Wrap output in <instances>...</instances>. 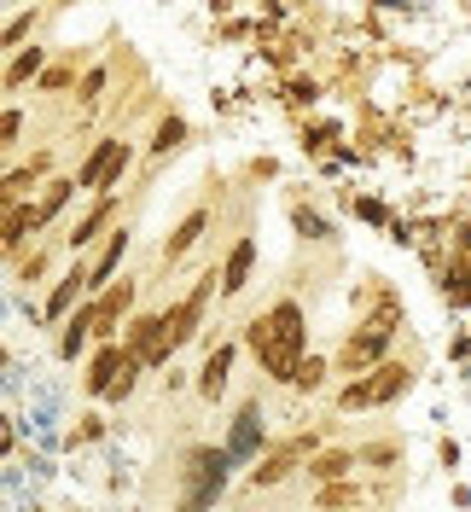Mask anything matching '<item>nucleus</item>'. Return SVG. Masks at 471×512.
I'll use <instances>...</instances> for the list:
<instances>
[{
  "label": "nucleus",
  "instance_id": "obj_25",
  "mask_svg": "<svg viewBox=\"0 0 471 512\" xmlns=\"http://www.w3.org/2000/svg\"><path fill=\"white\" fill-rule=\"evenodd\" d=\"M402 460V448L396 443H373V448H361V466H378V472H390Z\"/></svg>",
  "mask_w": 471,
  "mask_h": 512
},
{
  "label": "nucleus",
  "instance_id": "obj_22",
  "mask_svg": "<svg viewBox=\"0 0 471 512\" xmlns=\"http://www.w3.org/2000/svg\"><path fill=\"white\" fill-rule=\"evenodd\" d=\"M326 373H332V367H326V355H303V361H297V379H291V390L314 396V390L326 384Z\"/></svg>",
  "mask_w": 471,
  "mask_h": 512
},
{
  "label": "nucleus",
  "instance_id": "obj_24",
  "mask_svg": "<svg viewBox=\"0 0 471 512\" xmlns=\"http://www.w3.org/2000/svg\"><path fill=\"white\" fill-rule=\"evenodd\" d=\"M47 268H53V251H41V245H35V251L24 256V262H18V268H12V274H18V280H24V286H41V274H47Z\"/></svg>",
  "mask_w": 471,
  "mask_h": 512
},
{
  "label": "nucleus",
  "instance_id": "obj_1",
  "mask_svg": "<svg viewBox=\"0 0 471 512\" xmlns=\"http://www.w3.org/2000/svg\"><path fill=\"white\" fill-rule=\"evenodd\" d=\"M239 344L256 355V367H262L268 384H291L297 379V361L309 355V320H303V303H297V297H280L274 309L251 315L245 332H239Z\"/></svg>",
  "mask_w": 471,
  "mask_h": 512
},
{
  "label": "nucleus",
  "instance_id": "obj_29",
  "mask_svg": "<svg viewBox=\"0 0 471 512\" xmlns=\"http://www.w3.org/2000/svg\"><path fill=\"white\" fill-rule=\"evenodd\" d=\"M0 134H6V140H0V146H6V152H12V146H18V134H24V111H18V105H12V111H6V128H0Z\"/></svg>",
  "mask_w": 471,
  "mask_h": 512
},
{
  "label": "nucleus",
  "instance_id": "obj_18",
  "mask_svg": "<svg viewBox=\"0 0 471 512\" xmlns=\"http://www.w3.org/2000/svg\"><path fill=\"white\" fill-rule=\"evenodd\" d=\"M41 76H47V47H18L6 64V94H18L24 82H41Z\"/></svg>",
  "mask_w": 471,
  "mask_h": 512
},
{
  "label": "nucleus",
  "instance_id": "obj_7",
  "mask_svg": "<svg viewBox=\"0 0 471 512\" xmlns=\"http://www.w3.org/2000/svg\"><path fill=\"white\" fill-rule=\"evenodd\" d=\"M82 303H88V262L76 256V268H64L59 280H53L47 303H41V320H47V326H64V320L76 315Z\"/></svg>",
  "mask_w": 471,
  "mask_h": 512
},
{
  "label": "nucleus",
  "instance_id": "obj_11",
  "mask_svg": "<svg viewBox=\"0 0 471 512\" xmlns=\"http://www.w3.org/2000/svg\"><path fill=\"white\" fill-rule=\"evenodd\" d=\"M251 268H256V239L239 233V239L227 245V262H221V297H239V291L251 286Z\"/></svg>",
  "mask_w": 471,
  "mask_h": 512
},
{
  "label": "nucleus",
  "instance_id": "obj_5",
  "mask_svg": "<svg viewBox=\"0 0 471 512\" xmlns=\"http://www.w3.org/2000/svg\"><path fill=\"white\" fill-rule=\"evenodd\" d=\"M134 297H140V280H117L111 291L88 297V303H94V344H123V326L140 315Z\"/></svg>",
  "mask_w": 471,
  "mask_h": 512
},
{
  "label": "nucleus",
  "instance_id": "obj_27",
  "mask_svg": "<svg viewBox=\"0 0 471 512\" xmlns=\"http://www.w3.org/2000/svg\"><path fill=\"white\" fill-rule=\"evenodd\" d=\"M128 163H134V146H128V152H123L117 163H111V175H105V187H99V198H105V192H117V187L128 181Z\"/></svg>",
  "mask_w": 471,
  "mask_h": 512
},
{
  "label": "nucleus",
  "instance_id": "obj_26",
  "mask_svg": "<svg viewBox=\"0 0 471 512\" xmlns=\"http://www.w3.org/2000/svg\"><path fill=\"white\" fill-rule=\"evenodd\" d=\"M140 373H146V367H140V361H128V373L111 384V396H105V402H117V408H123L128 396H134V384H140Z\"/></svg>",
  "mask_w": 471,
  "mask_h": 512
},
{
  "label": "nucleus",
  "instance_id": "obj_6",
  "mask_svg": "<svg viewBox=\"0 0 471 512\" xmlns=\"http://www.w3.org/2000/svg\"><path fill=\"white\" fill-rule=\"evenodd\" d=\"M111 227H123V198H117V192L94 198V210H88L82 222L64 233V245H70V256H82V251H94V245L105 239V233H111Z\"/></svg>",
  "mask_w": 471,
  "mask_h": 512
},
{
  "label": "nucleus",
  "instance_id": "obj_13",
  "mask_svg": "<svg viewBox=\"0 0 471 512\" xmlns=\"http://www.w3.org/2000/svg\"><path fill=\"white\" fill-rule=\"evenodd\" d=\"M355 466H361V454H355V448H320V454H314L303 472H309V483L320 489V483H344V478H355Z\"/></svg>",
  "mask_w": 471,
  "mask_h": 512
},
{
  "label": "nucleus",
  "instance_id": "obj_9",
  "mask_svg": "<svg viewBox=\"0 0 471 512\" xmlns=\"http://www.w3.org/2000/svg\"><path fill=\"white\" fill-rule=\"evenodd\" d=\"M128 361H134V355H128L123 344H94V361H88V373H82V390H88V396H111V384L128 373Z\"/></svg>",
  "mask_w": 471,
  "mask_h": 512
},
{
  "label": "nucleus",
  "instance_id": "obj_19",
  "mask_svg": "<svg viewBox=\"0 0 471 512\" xmlns=\"http://www.w3.org/2000/svg\"><path fill=\"white\" fill-rule=\"evenodd\" d=\"M187 117H181V111H163V117H157V128H152V158H169V152H181V146H187Z\"/></svg>",
  "mask_w": 471,
  "mask_h": 512
},
{
  "label": "nucleus",
  "instance_id": "obj_28",
  "mask_svg": "<svg viewBox=\"0 0 471 512\" xmlns=\"http://www.w3.org/2000/svg\"><path fill=\"white\" fill-rule=\"evenodd\" d=\"M35 18H41V12H18V18H12V30H6V47H12V53H18V41H24V30H35Z\"/></svg>",
  "mask_w": 471,
  "mask_h": 512
},
{
  "label": "nucleus",
  "instance_id": "obj_4",
  "mask_svg": "<svg viewBox=\"0 0 471 512\" xmlns=\"http://www.w3.org/2000/svg\"><path fill=\"white\" fill-rule=\"evenodd\" d=\"M314 454H320V437H314V431H303V437H291V443L268 448L251 472H245V483H251V489H280V483L291 478L303 460H314Z\"/></svg>",
  "mask_w": 471,
  "mask_h": 512
},
{
  "label": "nucleus",
  "instance_id": "obj_12",
  "mask_svg": "<svg viewBox=\"0 0 471 512\" xmlns=\"http://www.w3.org/2000/svg\"><path fill=\"white\" fill-rule=\"evenodd\" d=\"M233 361H239V344H233V338H221L216 350L204 355V367H198V396H204V402H216L221 390H227V373H233Z\"/></svg>",
  "mask_w": 471,
  "mask_h": 512
},
{
  "label": "nucleus",
  "instance_id": "obj_8",
  "mask_svg": "<svg viewBox=\"0 0 471 512\" xmlns=\"http://www.w3.org/2000/svg\"><path fill=\"white\" fill-rule=\"evenodd\" d=\"M53 181V146H41L30 163H12L6 181H0V204H18V198H35V192Z\"/></svg>",
  "mask_w": 471,
  "mask_h": 512
},
{
  "label": "nucleus",
  "instance_id": "obj_15",
  "mask_svg": "<svg viewBox=\"0 0 471 512\" xmlns=\"http://www.w3.org/2000/svg\"><path fill=\"white\" fill-rule=\"evenodd\" d=\"M204 227H210V204H198L187 222H181L175 233H169V239H163V262L175 268V262H181V256H187L192 245H198V239H204Z\"/></svg>",
  "mask_w": 471,
  "mask_h": 512
},
{
  "label": "nucleus",
  "instance_id": "obj_20",
  "mask_svg": "<svg viewBox=\"0 0 471 512\" xmlns=\"http://www.w3.org/2000/svg\"><path fill=\"white\" fill-rule=\"evenodd\" d=\"M338 507H361V489H355V478L320 483V489H314V512H338Z\"/></svg>",
  "mask_w": 471,
  "mask_h": 512
},
{
  "label": "nucleus",
  "instance_id": "obj_10",
  "mask_svg": "<svg viewBox=\"0 0 471 512\" xmlns=\"http://www.w3.org/2000/svg\"><path fill=\"white\" fill-rule=\"evenodd\" d=\"M128 152V140H117V134H99L94 146H88V158H82V169H76V187L82 192H99L105 187V175H111V163Z\"/></svg>",
  "mask_w": 471,
  "mask_h": 512
},
{
  "label": "nucleus",
  "instance_id": "obj_21",
  "mask_svg": "<svg viewBox=\"0 0 471 512\" xmlns=\"http://www.w3.org/2000/svg\"><path fill=\"white\" fill-rule=\"evenodd\" d=\"M64 88H82V82H76V53H70V59H59V64H47V76L35 82V94H53V99H59Z\"/></svg>",
  "mask_w": 471,
  "mask_h": 512
},
{
  "label": "nucleus",
  "instance_id": "obj_3",
  "mask_svg": "<svg viewBox=\"0 0 471 512\" xmlns=\"http://www.w3.org/2000/svg\"><path fill=\"white\" fill-rule=\"evenodd\" d=\"M181 478H187V501H181V512H204L221 495V478H227V448H192L187 466H181Z\"/></svg>",
  "mask_w": 471,
  "mask_h": 512
},
{
  "label": "nucleus",
  "instance_id": "obj_14",
  "mask_svg": "<svg viewBox=\"0 0 471 512\" xmlns=\"http://www.w3.org/2000/svg\"><path fill=\"white\" fill-rule=\"evenodd\" d=\"M88 350H94V303H82L59 326V361H76V355H88Z\"/></svg>",
  "mask_w": 471,
  "mask_h": 512
},
{
  "label": "nucleus",
  "instance_id": "obj_23",
  "mask_svg": "<svg viewBox=\"0 0 471 512\" xmlns=\"http://www.w3.org/2000/svg\"><path fill=\"white\" fill-rule=\"evenodd\" d=\"M105 82H111V64H94V70L82 76V88H76V99H82V111H94L99 99H105Z\"/></svg>",
  "mask_w": 471,
  "mask_h": 512
},
{
  "label": "nucleus",
  "instance_id": "obj_2",
  "mask_svg": "<svg viewBox=\"0 0 471 512\" xmlns=\"http://www.w3.org/2000/svg\"><path fill=\"white\" fill-rule=\"evenodd\" d=\"M396 326H402V303L384 291L373 315H367V320H361V326L344 338V350H338V373H349V379L373 373L378 361H384V350H390V338H396Z\"/></svg>",
  "mask_w": 471,
  "mask_h": 512
},
{
  "label": "nucleus",
  "instance_id": "obj_17",
  "mask_svg": "<svg viewBox=\"0 0 471 512\" xmlns=\"http://www.w3.org/2000/svg\"><path fill=\"white\" fill-rule=\"evenodd\" d=\"M76 175H53V181H47V187L35 192V216H41V227H53L59 222V210L64 204H70V198H76Z\"/></svg>",
  "mask_w": 471,
  "mask_h": 512
},
{
  "label": "nucleus",
  "instance_id": "obj_16",
  "mask_svg": "<svg viewBox=\"0 0 471 512\" xmlns=\"http://www.w3.org/2000/svg\"><path fill=\"white\" fill-rule=\"evenodd\" d=\"M367 379H373V408H384V402H396V396L413 384V367L408 361H378Z\"/></svg>",
  "mask_w": 471,
  "mask_h": 512
}]
</instances>
